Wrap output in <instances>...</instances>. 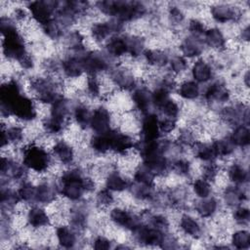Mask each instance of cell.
Returning <instances> with one entry per match:
<instances>
[{"mask_svg":"<svg viewBox=\"0 0 250 250\" xmlns=\"http://www.w3.org/2000/svg\"><path fill=\"white\" fill-rule=\"evenodd\" d=\"M17 192L21 204L30 206L35 204V190L36 184L31 182V180H25L18 184Z\"/></svg>","mask_w":250,"mask_h":250,"instance_id":"cell-45","label":"cell"},{"mask_svg":"<svg viewBox=\"0 0 250 250\" xmlns=\"http://www.w3.org/2000/svg\"><path fill=\"white\" fill-rule=\"evenodd\" d=\"M110 131L103 134H92L88 138V146L93 154L102 156L110 153Z\"/></svg>","mask_w":250,"mask_h":250,"instance_id":"cell-39","label":"cell"},{"mask_svg":"<svg viewBox=\"0 0 250 250\" xmlns=\"http://www.w3.org/2000/svg\"><path fill=\"white\" fill-rule=\"evenodd\" d=\"M115 241L104 235V234H97L93 237L91 244H92V248L96 249V250H107L110 248H114V244Z\"/></svg>","mask_w":250,"mask_h":250,"instance_id":"cell-59","label":"cell"},{"mask_svg":"<svg viewBox=\"0 0 250 250\" xmlns=\"http://www.w3.org/2000/svg\"><path fill=\"white\" fill-rule=\"evenodd\" d=\"M186 27L189 35L200 37V38L203 37L207 29V26L204 23V21L198 18L188 19V21L186 22Z\"/></svg>","mask_w":250,"mask_h":250,"instance_id":"cell-58","label":"cell"},{"mask_svg":"<svg viewBox=\"0 0 250 250\" xmlns=\"http://www.w3.org/2000/svg\"><path fill=\"white\" fill-rule=\"evenodd\" d=\"M125 24L115 19L98 20L89 26V37L97 45H104L111 36L124 33Z\"/></svg>","mask_w":250,"mask_h":250,"instance_id":"cell-8","label":"cell"},{"mask_svg":"<svg viewBox=\"0 0 250 250\" xmlns=\"http://www.w3.org/2000/svg\"><path fill=\"white\" fill-rule=\"evenodd\" d=\"M229 219L234 225L240 228H246L249 225L250 221L249 208L243 204L231 209L229 213Z\"/></svg>","mask_w":250,"mask_h":250,"instance_id":"cell-54","label":"cell"},{"mask_svg":"<svg viewBox=\"0 0 250 250\" xmlns=\"http://www.w3.org/2000/svg\"><path fill=\"white\" fill-rule=\"evenodd\" d=\"M229 137L237 149H241V150L248 149L250 145L249 126L244 124H239L230 128Z\"/></svg>","mask_w":250,"mask_h":250,"instance_id":"cell-40","label":"cell"},{"mask_svg":"<svg viewBox=\"0 0 250 250\" xmlns=\"http://www.w3.org/2000/svg\"><path fill=\"white\" fill-rule=\"evenodd\" d=\"M178 129V120L159 115V130L162 136L167 137L168 135L176 132Z\"/></svg>","mask_w":250,"mask_h":250,"instance_id":"cell-60","label":"cell"},{"mask_svg":"<svg viewBox=\"0 0 250 250\" xmlns=\"http://www.w3.org/2000/svg\"><path fill=\"white\" fill-rule=\"evenodd\" d=\"M237 37L242 43H246V44L248 43L249 38H250V27H249L248 23H246L245 25H243L240 28V30L237 34Z\"/></svg>","mask_w":250,"mask_h":250,"instance_id":"cell-62","label":"cell"},{"mask_svg":"<svg viewBox=\"0 0 250 250\" xmlns=\"http://www.w3.org/2000/svg\"><path fill=\"white\" fill-rule=\"evenodd\" d=\"M0 173L1 182L20 184L28 179L30 172L21 160H17L14 156L7 153L1 157Z\"/></svg>","mask_w":250,"mask_h":250,"instance_id":"cell-11","label":"cell"},{"mask_svg":"<svg viewBox=\"0 0 250 250\" xmlns=\"http://www.w3.org/2000/svg\"><path fill=\"white\" fill-rule=\"evenodd\" d=\"M82 53L83 52H67V54L61 59V73L64 78L68 80H76L85 74L81 58Z\"/></svg>","mask_w":250,"mask_h":250,"instance_id":"cell-21","label":"cell"},{"mask_svg":"<svg viewBox=\"0 0 250 250\" xmlns=\"http://www.w3.org/2000/svg\"><path fill=\"white\" fill-rule=\"evenodd\" d=\"M29 95L35 100L37 104L50 105L52 104L62 93V82L51 75L32 76L27 81Z\"/></svg>","mask_w":250,"mask_h":250,"instance_id":"cell-5","label":"cell"},{"mask_svg":"<svg viewBox=\"0 0 250 250\" xmlns=\"http://www.w3.org/2000/svg\"><path fill=\"white\" fill-rule=\"evenodd\" d=\"M0 112L2 119L13 117L20 123H32L38 118L35 100L23 92L17 77H9L0 88Z\"/></svg>","mask_w":250,"mask_h":250,"instance_id":"cell-1","label":"cell"},{"mask_svg":"<svg viewBox=\"0 0 250 250\" xmlns=\"http://www.w3.org/2000/svg\"><path fill=\"white\" fill-rule=\"evenodd\" d=\"M115 196L114 193L105 188L104 187L97 189L94 195L95 207L99 209H109L114 205Z\"/></svg>","mask_w":250,"mask_h":250,"instance_id":"cell-52","label":"cell"},{"mask_svg":"<svg viewBox=\"0 0 250 250\" xmlns=\"http://www.w3.org/2000/svg\"><path fill=\"white\" fill-rule=\"evenodd\" d=\"M54 236L57 244L61 248H75L82 242L81 234L67 223L58 224L54 230Z\"/></svg>","mask_w":250,"mask_h":250,"instance_id":"cell-26","label":"cell"},{"mask_svg":"<svg viewBox=\"0 0 250 250\" xmlns=\"http://www.w3.org/2000/svg\"><path fill=\"white\" fill-rule=\"evenodd\" d=\"M167 232H163L146 222L140 224L130 232L131 243L141 247H159Z\"/></svg>","mask_w":250,"mask_h":250,"instance_id":"cell-10","label":"cell"},{"mask_svg":"<svg viewBox=\"0 0 250 250\" xmlns=\"http://www.w3.org/2000/svg\"><path fill=\"white\" fill-rule=\"evenodd\" d=\"M1 148L4 150L8 146H22L25 138L26 131L21 123L5 125L2 122L1 129Z\"/></svg>","mask_w":250,"mask_h":250,"instance_id":"cell-27","label":"cell"},{"mask_svg":"<svg viewBox=\"0 0 250 250\" xmlns=\"http://www.w3.org/2000/svg\"><path fill=\"white\" fill-rule=\"evenodd\" d=\"M85 75H97L107 73L110 68L115 65L111 58H109L104 50H86L81 55Z\"/></svg>","mask_w":250,"mask_h":250,"instance_id":"cell-7","label":"cell"},{"mask_svg":"<svg viewBox=\"0 0 250 250\" xmlns=\"http://www.w3.org/2000/svg\"><path fill=\"white\" fill-rule=\"evenodd\" d=\"M221 205V200L212 194L205 198H196L192 204V209L200 220H210L220 212Z\"/></svg>","mask_w":250,"mask_h":250,"instance_id":"cell-29","label":"cell"},{"mask_svg":"<svg viewBox=\"0 0 250 250\" xmlns=\"http://www.w3.org/2000/svg\"><path fill=\"white\" fill-rule=\"evenodd\" d=\"M17 63L22 71H32L36 65L35 58L30 52H28L24 57H22Z\"/></svg>","mask_w":250,"mask_h":250,"instance_id":"cell-61","label":"cell"},{"mask_svg":"<svg viewBox=\"0 0 250 250\" xmlns=\"http://www.w3.org/2000/svg\"><path fill=\"white\" fill-rule=\"evenodd\" d=\"M137 139L128 132L113 128L110 131V153L124 156L135 150Z\"/></svg>","mask_w":250,"mask_h":250,"instance_id":"cell-17","label":"cell"},{"mask_svg":"<svg viewBox=\"0 0 250 250\" xmlns=\"http://www.w3.org/2000/svg\"><path fill=\"white\" fill-rule=\"evenodd\" d=\"M171 53L164 48H146L144 52L142 60L147 67L161 69L168 66Z\"/></svg>","mask_w":250,"mask_h":250,"instance_id":"cell-32","label":"cell"},{"mask_svg":"<svg viewBox=\"0 0 250 250\" xmlns=\"http://www.w3.org/2000/svg\"><path fill=\"white\" fill-rule=\"evenodd\" d=\"M94 6L100 14L107 19H115L124 24L137 21L149 12L147 5L140 1L104 0L95 2Z\"/></svg>","mask_w":250,"mask_h":250,"instance_id":"cell-3","label":"cell"},{"mask_svg":"<svg viewBox=\"0 0 250 250\" xmlns=\"http://www.w3.org/2000/svg\"><path fill=\"white\" fill-rule=\"evenodd\" d=\"M92 109L86 102H74L72 107L71 121L77 126L80 131H88Z\"/></svg>","mask_w":250,"mask_h":250,"instance_id":"cell-36","label":"cell"},{"mask_svg":"<svg viewBox=\"0 0 250 250\" xmlns=\"http://www.w3.org/2000/svg\"><path fill=\"white\" fill-rule=\"evenodd\" d=\"M150 89H151L152 105H153L154 110L157 111L159 109V107L171 98L172 93L158 84H154V86Z\"/></svg>","mask_w":250,"mask_h":250,"instance_id":"cell-57","label":"cell"},{"mask_svg":"<svg viewBox=\"0 0 250 250\" xmlns=\"http://www.w3.org/2000/svg\"><path fill=\"white\" fill-rule=\"evenodd\" d=\"M193 157L201 163L214 162L218 160L213 141L198 140L190 148Z\"/></svg>","mask_w":250,"mask_h":250,"instance_id":"cell-37","label":"cell"},{"mask_svg":"<svg viewBox=\"0 0 250 250\" xmlns=\"http://www.w3.org/2000/svg\"><path fill=\"white\" fill-rule=\"evenodd\" d=\"M108 79L113 87L123 92H131L139 84L131 67L125 64H115L107 72Z\"/></svg>","mask_w":250,"mask_h":250,"instance_id":"cell-13","label":"cell"},{"mask_svg":"<svg viewBox=\"0 0 250 250\" xmlns=\"http://www.w3.org/2000/svg\"><path fill=\"white\" fill-rule=\"evenodd\" d=\"M127 45H128V56L132 60H137L143 57L144 52L146 50V40L140 33L128 34L126 33Z\"/></svg>","mask_w":250,"mask_h":250,"instance_id":"cell-42","label":"cell"},{"mask_svg":"<svg viewBox=\"0 0 250 250\" xmlns=\"http://www.w3.org/2000/svg\"><path fill=\"white\" fill-rule=\"evenodd\" d=\"M231 248L238 250H248L250 248V232L247 229L240 228L234 229L229 236Z\"/></svg>","mask_w":250,"mask_h":250,"instance_id":"cell-49","label":"cell"},{"mask_svg":"<svg viewBox=\"0 0 250 250\" xmlns=\"http://www.w3.org/2000/svg\"><path fill=\"white\" fill-rule=\"evenodd\" d=\"M209 15L218 24L238 23L243 19L244 10L230 3H215L209 7Z\"/></svg>","mask_w":250,"mask_h":250,"instance_id":"cell-12","label":"cell"},{"mask_svg":"<svg viewBox=\"0 0 250 250\" xmlns=\"http://www.w3.org/2000/svg\"><path fill=\"white\" fill-rule=\"evenodd\" d=\"M205 44L200 37L187 34L180 40L179 51L180 54L187 60H196L201 58L205 52Z\"/></svg>","mask_w":250,"mask_h":250,"instance_id":"cell-30","label":"cell"},{"mask_svg":"<svg viewBox=\"0 0 250 250\" xmlns=\"http://www.w3.org/2000/svg\"><path fill=\"white\" fill-rule=\"evenodd\" d=\"M60 196L58 183L55 180H41L36 183L35 204L50 206L57 202Z\"/></svg>","mask_w":250,"mask_h":250,"instance_id":"cell-23","label":"cell"},{"mask_svg":"<svg viewBox=\"0 0 250 250\" xmlns=\"http://www.w3.org/2000/svg\"><path fill=\"white\" fill-rule=\"evenodd\" d=\"M107 218L111 226L129 232L144 222L140 213H136L125 206L120 205H113L110 207Z\"/></svg>","mask_w":250,"mask_h":250,"instance_id":"cell-9","label":"cell"},{"mask_svg":"<svg viewBox=\"0 0 250 250\" xmlns=\"http://www.w3.org/2000/svg\"><path fill=\"white\" fill-rule=\"evenodd\" d=\"M73 102L63 94L61 95L52 104L49 105L48 116L62 123L69 125L71 121Z\"/></svg>","mask_w":250,"mask_h":250,"instance_id":"cell-28","label":"cell"},{"mask_svg":"<svg viewBox=\"0 0 250 250\" xmlns=\"http://www.w3.org/2000/svg\"><path fill=\"white\" fill-rule=\"evenodd\" d=\"M221 169V165L218 164L217 161L202 163L200 167L199 176L214 185L219 178Z\"/></svg>","mask_w":250,"mask_h":250,"instance_id":"cell-56","label":"cell"},{"mask_svg":"<svg viewBox=\"0 0 250 250\" xmlns=\"http://www.w3.org/2000/svg\"><path fill=\"white\" fill-rule=\"evenodd\" d=\"M189 72L191 79L197 84H208L214 80L215 76V66L214 63L208 59L198 58L194 60L189 65Z\"/></svg>","mask_w":250,"mask_h":250,"instance_id":"cell-25","label":"cell"},{"mask_svg":"<svg viewBox=\"0 0 250 250\" xmlns=\"http://www.w3.org/2000/svg\"><path fill=\"white\" fill-rule=\"evenodd\" d=\"M57 183L60 196L70 203L81 201L87 193H93L98 189L97 181L80 166L64 168L59 174Z\"/></svg>","mask_w":250,"mask_h":250,"instance_id":"cell-2","label":"cell"},{"mask_svg":"<svg viewBox=\"0 0 250 250\" xmlns=\"http://www.w3.org/2000/svg\"><path fill=\"white\" fill-rule=\"evenodd\" d=\"M178 229L180 232L190 241L203 238L205 228L198 217H194L188 212H182L178 219Z\"/></svg>","mask_w":250,"mask_h":250,"instance_id":"cell-15","label":"cell"},{"mask_svg":"<svg viewBox=\"0 0 250 250\" xmlns=\"http://www.w3.org/2000/svg\"><path fill=\"white\" fill-rule=\"evenodd\" d=\"M58 4L59 1L37 0L28 2L26 4V9L31 21L41 26L55 18Z\"/></svg>","mask_w":250,"mask_h":250,"instance_id":"cell-14","label":"cell"},{"mask_svg":"<svg viewBox=\"0 0 250 250\" xmlns=\"http://www.w3.org/2000/svg\"><path fill=\"white\" fill-rule=\"evenodd\" d=\"M227 179L229 184L245 187L249 183V170L243 160H234L227 166Z\"/></svg>","mask_w":250,"mask_h":250,"instance_id":"cell-34","label":"cell"},{"mask_svg":"<svg viewBox=\"0 0 250 250\" xmlns=\"http://www.w3.org/2000/svg\"><path fill=\"white\" fill-rule=\"evenodd\" d=\"M25 225L32 230H42L51 227L53 220L45 206L33 204L27 206L24 213Z\"/></svg>","mask_w":250,"mask_h":250,"instance_id":"cell-18","label":"cell"},{"mask_svg":"<svg viewBox=\"0 0 250 250\" xmlns=\"http://www.w3.org/2000/svg\"><path fill=\"white\" fill-rule=\"evenodd\" d=\"M156 112L163 117H168V118H173L178 120L182 113V108L178 101H176L173 98H170L167 102H165L159 107V109Z\"/></svg>","mask_w":250,"mask_h":250,"instance_id":"cell-55","label":"cell"},{"mask_svg":"<svg viewBox=\"0 0 250 250\" xmlns=\"http://www.w3.org/2000/svg\"><path fill=\"white\" fill-rule=\"evenodd\" d=\"M170 172L180 179H189L192 176V162L189 158L178 155L171 159Z\"/></svg>","mask_w":250,"mask_h":250,"instance_id":"cell-41","label":"cell"},{"mask_svg":"<svg viewBox=\"0 0 250 250\" xmlns=\"http://www.w3.org/2000/svg\"><path fill=\"white\" fill-rule=\"evenodd\" d=\"M104 187L113 193H122L128 191L131 180L117 168H111L104 177Z\"/></svg>","mask_w":250,"mask_h":250,"instance_id":"cell-31","label":"cell"},{"mask_svg":"<svg viewBox=\"0 0 250 250\" xmlns=\"http://www.w3.org/2000/svg\"><path fill=\"white\" fill-rule=\"evenodd\" d=\"M130 102L139 116L155 111L151 101V89L145 84H138L134 90L130 92Z\"/></svg>","mask_w":250,"mask_h":250,"instance_id":"cell-20","label":"cell"},{"mask_svg":"<svg viewBox=\"0 0 250 250\" xmlns=\"http://www.w3.org/2000/svg\"><path fill=\"white\" fill-rule=\"evenodd\" d=\"M166 18L168 23L173 27V28H180L187 22L186 19V13L183 8H181L178 5L171 4L166 13Z\"/></svg>","mask_w":250,"mask_h":250,"instance_id":"cell-51","label":"cell"},{"mask_svg":"<svg viewBox=\"0 0 250 250\" xmlns=\"http://www.w3.org/2000/svg\"><path fill=\"white\" fill-rule=\"evenodd\" d=\"M175 143L184 150L190 149L198 141L197 133L190 126H184L177 129Z\"/></svg>","mask_w":250,"mask_h":250,"instance_id":"cell-44","label":"cell"},{"mask_svg":"<svg viewBox=\"0 0 250 250\" xmlns=\"http://www.w3.org/2000/svg\"><path fill=\"white\" fill-rule=\"evenodd\" d=\"M104 51L113 61L121 60L128 56V45L126 34H116L111 36L104 44Z\"/></svg>","mask_w":250,"mask_h":250,"instance_id":"cell-33","label":"cell"},{"mask_svg":"<svg viewBox=\"0 0 250 250\" xmlns=\"http://www.w3.org/2000/svg\"><path fill=\"white\" fill-rule=\"evenodd\" d=\"M202 39L205 47L213 51L221 53L227 50L228 39L225 31L219 26L207 27Z\"/></svg>","mask_w":250,"mask_h":250,"instance_id":"cell-35","label":"cell"},{"mask_svg":"<svg viewBox=\"0 0 250 250\" xmlns=\"http://www.w3.org/2000/svg\"><path fill=\"white\" fill-rule=\"evenodd\" d=\"M113 115L104 104H98L92 108L89 130L92 134H103L113 129Z\"/></svg>","mask_w":250,"mask_h":250,"instance_id":"cell-19","label":"cell"},{"mask_svg":"<svg viewBox=\"0 0 250 250\" xmlns=\"http://www.w3.org/2000/svg\"><path fill=\"white\" fill-rule=\"evenodd\" d=\"M221 203L228 209H233L248 201L247 186L240 187L231 184L227 185L221 191Z\"/></svg>","mask_w":250,"mask_h":250,"instance_id":"cell-24","label":"cell"},{"mask_svg":"<svg viewBox=\"0 0 250 250\" xmlns=\"http://www.w3.org/2000/svg\"><path fill=\"white\" fill-rule=\"evenodd\" d=\"M83 92L85 96L90 100H98L103 94V84L100 76L97 75H85Z\"/></svg>","mask_w":250,"mask_h":250,"instance_id":"cell-47","label":"cell"},{"mask_svg":"<svg viewBox=\"0 0 250 250\" xmlns=\"http://www.w3.org/2000/svg\"><path fill=\"white\" fill-rule=\"evenodd\" d=\"M50 150L55 162L62 165L64 168L74 165L76 161V150L70 141L56 138L51 145Z\"/></svg>","mask_w":250,"mask_h":250,"instance_id":"cell-16","label":"cell"},{"mask_svg":"<svg viewBox=\"0 0 250 250\" xmlns=\"http://www.w3.org/2000/svg\"><path fill=\"white\" fill-rule=\"evenodd\" d=\"M231 95V90L227 82L222 78H218L207 84L201 94V99L210 109L218 111L222 106L230 103Z\"/></svg>","mask_w":250,"mask_h":250,"instance_id":"cell-6","label":"cell"},{"mask_svg":"<svg viewBox=\"0 0 250 250\" xmlns=\"http://www.w3.org/2000/svg\"><path fill=\"white\" fill-rule=\"evenodd\" d=\"M218 159H227L233 156L236 152V147L230 141L229 134L219 136L212 140Z\"/></svg>","mask_w":250,"mask_h":250,"instance_id":"cell-43","label":"cell"},{"mask_svg":"<svg viewBox=\"0 0 250 250\" xmlns=\"http://www.w3.org/2000/svg\"><path fill=\"white\" fill-rule=\"evenodd\" d=\"M189 189L196 198H205L214 193L213 184L200 176L191 180Z\"/></svg>","mask_w":250,"mask_h":250,"instance_id":"cell-48","label":"cell"},{"mask_svg":"<svg viewBox=\"0 0 250 250\" xmlns=\"http://www.w3.org/2000/svg\"><path fill=\"white\" fill-rule=\"evenodd\" d=\"M175 92L180 99L187 102H194L201 98L202 89L200 85L192 79H185L178 83Z\"/></svg>","mask_w":250,"mask_h":250,"instance_id":"cell-38","label":"cell"},{"mask_svg":"<svg viewBox=\"0 0 250 250\" xmlns=\"http://www.w3.org/2000/svg\"><path fill=\"white\" fill-rule=\"evenodd\" d=\"M20 156L21 163L31 173H36L39 176L45 175L54 166V157L50 149H47L45 145L37 142L27 143L20 148Z\"/></svg>","mask_w":250,"mask_h":250,"instance_id":"cell-4","label":"cell"},{"mask_svg":"<svg viewBox=\"0 0 250 250\" xmlns=\"http://www.w3.org/2000/svg\"><path fill=\"white\" fill-rule=\"evenodd\" d=\"M167 68L169 69V72H171L173 75L177 77L178 75H181L185 73L187 70H188V60H187L181 54H171Z\"/></svg>","mask_w":250,"mask_h":250,"instance_id":"cell-53","label":"cell"},{"mask_svg":"<svg viewBox=\"0 0 250 250\" xmlns=\"http://www.w3.org/2000/svg\"><path fill=\"white\" fill-rule=\"evenodd\" d=\"M242 84L244 85L245 89L248 90V88H249V70H248V68H246L244 73L242 74Z\"/></svg>","mask_w":250,"mask_h":250,"instance_id":"cell-63","label":"cell"},{"mask_svg":"<svg viewBox=\"0 0 250 250\" xmlns=\"http://www.w3.org/2000/svg\"><path fill=\"white\" fill-rule=\"evenodd\" d=\"M41 29V33L52 41H60L62 39L63 35L65 34V30L62 28V26L56 21L54 18L50 21L44 23L43 25L39 26Z\"/></svg>","mask_w":250,"mask_h":250,"instance_id":"cell-50","label":"cell"},{"mask_svg":"<svg viewBox=\"0 0 250 250\" xmlns=\"http://www.w3.org/2000/svg\"><path fill=\"white\" fill-rule=\"evenodd\" d=\"M139 140L153 141L162 137L159 130V114L152 111L140 116Z\"/></svg>","mask_w":250,"mask_h":250,"instance_id":"cell-22","label":"cell"},{"mask_svg":"<svg viewBox=\"0 0 250 250\" xmlns=\"http://www.w3.org/2000/svg\"><path fill=\"white\" fill-rule=\"evenodd\" d=\"M157 176L144 163L140 162L132 172V181L148 186H156Z\"/></svg>","mask_w":250,"mask_h":250,"instance_id":"cell-46","label":"cell"}]
</instances>
